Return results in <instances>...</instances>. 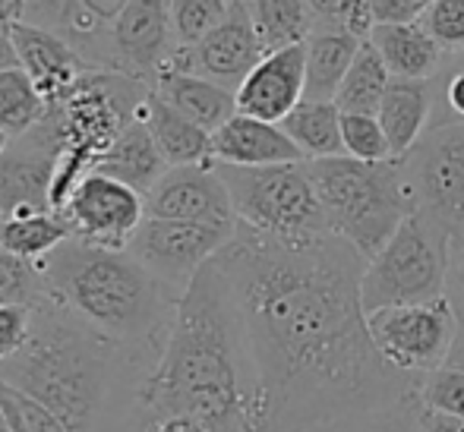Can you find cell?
I'll return each instance as SVG.
<instances>
[{"instance_id":"cell-39","label":"cell","mask_w":464,"mask_h":432,"mask_svg":"<svg viewBox=\"0 0 464 432\" xmlns=\"http://www.w3.org/2000/svg\"><path fill=\"white\" fill-rule=\"evenodd\" d=\"M354 0H306L313 16V29H338L342 32V19L351 10Z\"/></svg>"},{"instance_id":"cell-2","label":"cell","mask_w":464,"mask_h":432,"mask_svg":"<svg viewBox=\"0 0 464 432\" xmlns=\"http://www.w3.org/2000/svg\"><path fill=\"white\" fill-rule=\"evenodd\" d=\"M140 417H193L215 432H263L259 382L240 310L218 262L180 297L161 357L130 398Z\"/></svg>"},{"instance_id":"cell-1","label":"cell","mask_w":464,"mask_h":432,"mask_svg":"<svg viewBox=\"0 0 464 432\" xmlns=\"http://www.w3.org/2000/svg\"><path fill=\"white\" fill-rule=\"evenodd\" d=\"M215 262L256 366L263 432H306L417 398L420 379L392 370L372 344L361 300L367 259L348 240L291 244L237 225Z\"/></svg>"},{"instance_id":"cell-19","label":"cell","mask_w":464,"mask_h":432,"mask_svg":"<svg viewBox=\"0 0 464 432\" xmlns=\"http://www.w3.org/2000/svg\"><path fill=\"white\" fill-rule=\"evenodd\" d=\"M440 101L436 80H392L385 89L382 108H379V123L389 139L392 158L401 161L411 149L420 142V136L430 130Z\"/></svg>"},{"instance_id":"cell-44","label":"cell","mask_w":464,"mask_h":432,"mask_svg":"<svg viewBox=\"0 0 464 432\" xmlns=\"http://www.w3.org/2000/svg\"><path fill=\"white\" fill-rule=\"evenodd\" d=\"M19 19H23V0H0V25L10 29Z\"/></svg>"},{"instance_id":"cell-20","label":"cell","mask_w":464,"mask_h":432,"mask_svg":"<svg viewBox=\"0 0 464 432\" xmlns=\"http://www.w3.org/2000/svg\"><path fill=\"white\" fill-rule=\"evenodd\" d=\"M370 44L379 51L392 80H436L449 57L420 23L376 25Z\"/></svg>"},{"instance_id":"cell-46","label":"cell","mask_w":464,"mask_h":432,"mask_svg":"<svg viewBox=\"0 0 464 432\" xmlns=\"http://www.w3.org/2000/svg\"><path fill=\"white\" fill-rule=\"evenodd\" d=\"M6 146H10V136H6L4 130H0V155L6 152Z\"/></svg>"},{"instance_id":"cell-37","label":"cell","mask_w":464,"mask_h":432,"mask_svg":"<svg viewBox=\"0 0 464 432\" xmlns=\"http://www.w3.org/2000/svg\"><path fill=\"white\" fill-rule=\"evenodd\" d=\"M32 335V306H0V366L23 353Z\"/></svg>"},{"instance_id":"cell-31","label":"cell","mask_w":464,"mask_h":432,"mask_svg":"<svg viewBox=\"0 0 464 432\" xmlns=\"http://www.w3.org/2000/svg\"><path fill=\"white\" fill-rule=\"evenodd\" d=\"M417 404L420 410L459 417L464 420V366L446 363L417 382Z\"/></svg>"},{"instance_id":"cell-47","label":"cell","mask_w":464,"mask_h":432,"mask_svg":"<svg viewBox=\"0 0 464 432\" xmlns=\"http://www.w3.org/2000/svg\"><path fill=\"white\" fill-rule=\"evenodd\" d=\"M0 432H13L10 423H6V417H4V408H0Z\"/></svg>"},{"instance_id":"cell-48","label":"cell","mask_w":464,"mask_h":432,"mask_svg":"<svg viewBox=\"0 0 464 432\" xmlns=\"http://www.w3.org/2000/svg\"><path fill=\"white\" fill-rule=\"evenodd\" d=\"M227 4H244V0H227Z\"/></svg>"},{"instance_id":"cell-14","label":"cell","mask_w":464,"mask_h":432,"mask_svg":"<svg viewBox=\"0 0 464 432\" xmlns=\"http://www.w3.org/2000/svg\"><path fill=\"white\" fill-rule=\"evenodd\" d=\"M266 57V48L259 42L256 29L250 23V13L244 4H231L225 23L215 25L206 38H199L189 48H180L174 54L171 70L180 73L199 76L221 89H231L237 95V89L244 86V80L253 73L259 61Z\"/></svg>"},{"instance_id":"cell-43","label":"cell","mask_w":464,"mask_h":432,"mask_svg":"<svg viewBox=\"0 0 464 432\" xmlns=\"http://www.w3.org/2000/svg\"><path fill=\"white\" fill-rule=\"evenodd\" d=\"M449 300H452L455 310H459V341H455V350H452V360H449V363L464 366V297L461 293H449Z\"/></svg>"},{"instance_id":"cell-35","label":"cell","mask_w":464,"mask_h":432,"mask_svg":"<svg viewBox=\"0 0 464 432\" xmlns=\"http://www.w3.org/2000/svg\"><path fill=\"white\" fill-rule=\"evenodd\" d=\"M0 408L13 432H70L57 414H51L44 404H38L23 389L0 379Z\"/></svg>"},{"instance_id":"cell-33","label":"cell","mask_w":464,"mask_h":432,"mask_svg":"<svg viewBox=\"0 0 464 432\" xmlns=\"http://www.w3.org/2000/svg\"><path fill=\"white\" fill-rule=\"evenodd\" d=\"M227 10H231L227 0H171V25H174L178 51L196 44L215 25L225 23Z\"/></svg>"},{"instance_id":"cell-42","label":"cell","mask_w":464,"mask_h":432,"mask_svg":"<svg viewBox=\"0 0 464 432\" xmlns=\"http://www.w3.org/2000/svg\"><path fill=\"white\" fill-rule=\"evenodd\" d=\"M19 67V57H16V48H13V38H10V29L0 25V73L6 70H16Z\"/></svg>"},{"instance_id":"cell-5","label":"cell","mask_w":464,"mask_h":432,"mask_svg":"<svg viewBox=\"0 0 464 432\" xmlns=\"http://www.w3.org/2000/svg\"><path fill=\"white\" fill-rule=\"evenodd\" d=\"M306 171L316 187L329 234L348 240L367 262L379 256L404 218L417 212L401 161L370 165L338 155L306 161Z\"/></svg>"},{"instance_id":"cell-17","label":"cell","mask_w":464,"mask_h":432,"mask_svg":"<svg viewBox=\"0 0 464 432\" xmlns=\"http://www.w3.org/2000/svg\"><path fill=\"white\" fill-rule=\"evenodd\" d=\"M13 48H16L19 67L35 82L38 95L44 98L48 108L67 101V95L86 73V63L76 54V48L63 35L32 23H13L10 25Z\"/></svg>"},{"instance_id":"cell-28","label":"cell","mask_w":464,"mask_h":432,"mask_svg":"<svg viewBox=\"0 0 464 432\" xmlns=\"http://www.w3.org/2000/svg\"><path fill=\"white\" fill-rule=\"evenodd\" d=\"M389 82H392V73L382 63V57H379V51L372 48L370 42H363L354 57V63H351L348 76H344L342 89H338V95H335L338 110H342V114L376 117L379 108H382V98H385Z\"/></svg>"},{"instance_id":"cell-12","label":"cell","mask_w":464,"mask_h":432,"mask_svg":"<svg viewBox=\"0 0 464 432\" xmlns=\"http://www.w3.org/2000/svg\"><path fill=\"white\" fill-rule=\"evenodd\" d=\"M178 54L171 25V0H130L108 29L104 70L155 86Z\"/></svg>"},{"instance_id":"cell-18","label":"cell","mask_w":464,"mask_h":432,"mask_svg":"<svg viewBox=\"0 0 464 432\" xmlns=\"http://www.w3.org/2000/svg\"><path fill=\"white\" fill-rule=\"evenodd\" d=\"M212 161L227 168H269L306 161L300 149L287 139L281 123H266L256 117L234 114L225 127L212 133Z\"/></svg>"},{"instance_id":"cell-25","label":"cell","mask_w":464,"mask_h":432,"mask_svg":"<svg viewBox=\"0 0 464 432\" xmlns=\"http://www.w3.org/2000/svg\"><path fill=\"white\" fill-rule=\"evenodd\" d=\"M287 139L300 149L306 161L338 158L344 155L342 146V110L335 101H300L291 114L281 120Z\"/></svg>"},{"instance_id":"cell-41","label":"cell","mask_w":464,"mask_h":432,"mask_svg":"<svg viewBox=\"0 0 464 432\" xmlns=\"http://www.w3.org/2000/svg\"><path fill=\"white\" fill-rule=\"evenodd\" d=\"M420 432H464V420L433 410H420Z\"/></svg>"},{"instance_id":"cell-8","label":"cell","mask_w":464,"mask_h":432,"mask_svg":"<svg viewBox=\"0 0 464 432\" xmlns=\"http://www.w3.org/2000/svg\"><path fill=\"white\" fill-rule=\"evenodd\" d=\"M414 208L452 240V278L464 268V123H440L401 158Z\"/></svg>"},{"instance_id":"cell-34","label":"cell","mask_w":464,"mask_h":432,"mask_svg":"<svg viewBox=\"0 0 464 432\" xmlns=\"http://www.w3.org/2000/svg\"><path fill=\"white\" fill-rule=\"evenodd\" d=\"M342 146L344 155L357 161H370V165L395 161L382 123L370 114H342Z\"/></svg>"},{"instance_id":"cell-13","label":"cell","mask_w":464,"mask_h":432,"mask_svg":"<svg viewBox=\"0 0 464 432\" xmlns=\"http://www.w3.org/2000/svg\"><path fill=\"white\" fill-rule=\"evenodd\" d=\"M61 215L70 225V234L82 244L127 250L133 234L146 221V199L136 189L92 171L73 189Z\"/></svg>"},{"instance_id":"cell-36","label":"cell","mask_w":464,"mask_h":432,"mask_svg":"<svg viewBox=\"0 0 464 432\" xmlns=\"http://www.w3.org/2000/svg\"><path fill=\"white\" fill-rule=\"evenodd\" d=\"M417 23L446 54H464V0H436Z\"/></svg>"},{"instance_id":"cell-10","label":"cell","mask_w":464,"mask_h":432,"mask_svg":"<svg viewBox=\"0 0 464 432\" xmlns=\"http://www.w3.org/2000/svg\"><path fill=\"white\" fill-rule=\"evenodd\" d=\"M63 152V130L57 108L29 130L10 139L0 155V221L25 218V215L54 212L51 206V183Z\"/></svg>"},{"instance_id":"cell-23","label":"cell","mask_w":464,"mask_h":432,"mask_svg":"<svg viewBox=\"0 0 464 432\" xmlns=\"http://www.w3.org/2000/svg\"><path fill=\"white\" fill-rule=\"evenodd\" d=\"M142 120H146L149 133H152L168 168L212 161V133H206L193 120H187L184 114H178L155 91H149L146 104H142Z\"/></svg>"},{"instance_id":"cell-11","label":"cell","mask_w":464,"mask_h":432,"mask_svg":"<svg viewBox=\"0 0 464 432\" xmlns=\"http://www.w3.org/2000/svg\"><path fill=\"white\" fill-rule=\"evenodd\" d=\"M234 231H237V225L225 227L146 218L130 240L127 253L136 262H142L161 284H168L184 297L196 274L231 244Z\"/></svg>"},{"instance_id":"cell-27","label":"cell","mask_w":464,"mask_h":432,"mask_svg":"<svg viewBox=\"0 0 464 432\" xmlns=\"http://www.w3.org/2000/svg\"><path fill=\"white\" fill-rule=\"evenodd\" d=\"M244 6L250 13V23L263 42L266 54L306 42L313 32L306 0H244Z\"/></svg>"},{"instance_id":"cell-40","label":"cell","mask_w":464,"mask_h":432,"mask_svg":"<svg viewBox=\"0 0 464 432\" xmlns=\"http://www.w3.org/2000/svg\"><path fill=\"white\" fill-rule=\"evenodd\" d=\"M82 10H86V16L92 19L102 32H108L111 25L117 23V16H121L123 10H127L130 0H80Z\"/></svg>"},{"instance_id":"cell-32","label":"cell","mask_w":464,"mask_h":432,"mask_svg":"<svg viewBox=\"0 0 464 432\" xmlns=\"http://www.w3.org/2000/svg\"><path fill=\"white\" fill-rule=\"evenodd\" d=\"M48 297L44 272L35 262L16 259L0 246V306H35Z\"/></svg>"},{"instance_id":"cell-45","label":"cell","mask_w":464,"mask_h":432,"mask_svg":"<svg viewBox=\"0 0 464 432\" xmlns=\"http://www.w3.org/2000/svg\"><path fill=\"white\" fill-rule=\"evenodd\" d=\"M411 4H414V13H417V19H420V16H423V13H427V10H430V6H433V4H436V0H411Z\"/></svg>"},{"instance_id":"cell-22","label":"cell","mask_w":464,"mask_h":432,"mask_svg":"<svg viewBox=\"0 0 464 432\" xmlns=\"http://www.w3.org/2000/svg\"><path fill=\"white\" fill-rule=\"evenodd\" d=\"M152 91L206 133H215L237 114V95L231 89H221L208 80H199V76L180 73V70L161 73Z\"/></svg>"},{"instance_id":"cell-21","label":"cell","mask_w":464,"mask_h":432,"mask_svg":"<svg viewBox=\"0 0 464 432\" xmlns=\"http://www.w3.org/2000/svg\"><path fill=\"white\" fill-rule=\"evenodd\" d=\"M165 171H168V165H165V158H161V152H159V146H155L142 114L136 117L133 123L123 127V133L114 139V146H111L95 165V174H104V177H111V180L123 183V187L136 189L142 199H146L149 189L165 177Z\"/></svg>"},{"instance_id":"cell-29","label":"cell","mask_w":464,"mask_h":432,"mask_svg":"<svg viewBox=\"0 0 464 432\" xmlns=\"http://www.w3.org/2000/svg\"><path fill=\"white\" fill-rule=\"evenodd\" d=\"M44 114H48V104L38 95L35 82L23 73V67L0 73V130L10 139L29 133Z\"/></svg>"},{"instance_id":"cell-26","label":"cell","mask_w":464,"mask_h":432,"mask_svg":"<svg viewBox=\"0 0 464 432\" xmlns=\"http://www.w3.org/2000/svg\"><path fill=\"white\" fill-rule=\"evenodd\" d=\"M73 237L70 225L63 221L61 212H44V215H25V218L0 221V246L10 256L35 262L42 265L51 253L61 244Z\"/></svg>"},{"instance_id":"cell-16","label":"cell","mask_w":464,"mask_h":432,"mask_svg":"<svg viewBox=\"0 0 464 432\" xmlns=\"http://www.w3.org/2000/svg\"><path fill=\"white\" fill-rule=\"evenodd\" d=\"M306 98V44L269 51L237 89V114L281 123Z\"/></svg>"},{"instance_id":"cell-38","label":"cell","mask_w":464,"mask_h":432,"mask_svg":"<svg viewBox=\"0 0 464 432\" xmlns=\"http://www.w3.org/2000/svg\"><path fill=\"white\" fill-rule=\"evenodd\" d=\"M376 25H401V23H417V13L411 0H367Z\"/></svg>"},{"instance_id":"cell-24","label":"cell","mask_w":464,"mask_h":432,"mask_svg":"<svg viewBox=\"0 0 464 432\" xmlns=\"http://www.w3.org/2000/svg\"><path fill=\"white\" fill-rule=\"evenodd\" d=\"M306 98L304 101H335L351 63L363 42L338 29H313L306 38Z\"/></svg>"},{"instance_id":"cell-6","label":"cell","mask_w":464,"mask_h":432,"mask_svg":"<svg viewBox=\"0 0 464 432\" xmlns=\"http://www.w3.org/2000/svg\"><path fill=\"white\" fill-rule=\"evenodd\" d=\"M452 284V240L423 212L404 218L379 256L367 262L361 281L363 312L417 306L449 297Z\"/></svg>"},{"instance_id":"cell-15","label":"cell","mask_w":464,"mask_h":432,"mask_svg":"<svg viewBox=\"0 0 464 432\" xmlns=\"http://www.w3.org/2000/svg\"><path fill=\"white\" fill-rule=\"evenodd\" d=\"M146 218L193 221V225L234 227V206L215 161L168 168L165 177L146 193Z\"/></svg>"},{"instance_id":"cell-9","label":"cell","mask_w":464,"mask_h":432,"mask_svg":"<svg viewBox=\"0 0 464 432\" xmlns=\"http://www.w3.org/2000/svg\"><path fill=\"white\" fill-rule=\"evenodd\" d=\"M367 325L385 363L414 379L446 366L459 341V310L449 297L370 312Z\"/></svg>"},{"instance_id":"cell-30","label":"cell","mask_w":464,"mask_h":432,"mask_svg":"<svg viewBox=\"0 0 464 432\" xmlns=\"http://www.w3.org/2000/svg\"><path fill=\"white\" fill-rule=\"evenodd\" d=\"M306 432H420V404L417 398H408L392 408L363 410V414L342 417V420L323 423Z\"/></svg>"},{"instance_id":"cell-7","label":"cell","mask_w":464,"mask_h":432,"mask_svg":"<svg viewBox=\"0 0 464 432\" xmlns=\"http://www.w3.org/2000/svg\"><path fill=\"white\" fill-rule=\"evenodd\" d=\"M215 168L231 193L237 225L291 244L329 234L306 161L269 168Z\"/></svg>"},{"instance_id":"cell-4","label":"cell","mask_w":464,"mask_h":432,"mask_svg":"<svg viewBox=\"0 0 464 432\" xmlns=\"http://www.w3.org/2000/svg\"><path fill=\"white\" fill-rule=\"evenodd\" d=\"M48 297L146 357H161L178 319L180 293L161 284L127 250H102L70 237L42 262Z\"/></svg>"},{"instance_id":"cell-3","label":"cell","mask_w":464,"mask_h":432,"mask_svg":"<svg viewBox=\"0 0 464 432\" xmlns=\"http://www.w3.org/2000/svg\"><path fill=\"white\" fill-rule=\"evenodd\" d=\"M155 357L111 341L76 312L44 297L32 306V335L0 379L57 414L70 432H104L133 382Z\"/></svg>"}]
</instances>
